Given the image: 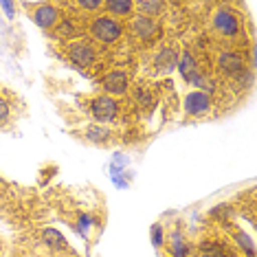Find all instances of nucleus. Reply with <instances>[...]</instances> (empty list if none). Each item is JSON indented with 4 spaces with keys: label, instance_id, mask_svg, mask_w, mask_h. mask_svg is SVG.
Segmentation results:
<instances>
[{
    "label": "nucleus",
    "instance_id": "obj_1",
    "mask_svg": "<svg viewBox=\"0 0 257 257\" xmlns=\"http://www.w3.org/2000/svg\"><path fill=\"white\" fill-rule=\"evenodd\" d=\"M123 33V25H121L116 18H110V16H99L90 22V36L101 44H112L121 38Z\"/></svg>",
    "mask_w": 257,
    "mask_h": 257
},
{
    "label": "nucleus",
    "instance_id": "obj_2",
    "mask_svg": "<svg viewBox=\"0 0 257 257\" xmlns=\"http://www.w3.org/2000/svg\"><path fill=\"white\" fill-rule=\"evenodd\" d=\"M90 112H92V116H95V121H99V125L110 123V121H114L116 114H119V103H116L112 97L101 95V97L92 99Z\"/></svg>",
    "mask_w": 257,
    "mask_h": 257
},
{
    "label": "nucleus",
    "instance_id": "obj_3",
    "mask_svg": "<svg viewBox=\"0 0 257 257\" xmlns=\"http://www.w3.org/2000/svg\"><path fill=\"white\" fill-rule=\"evenodd\" d=\"M213 29L220 33V36H237L239 31V22L237 16L233 14L231 9H218L213 14Z\"/></svg>",
    "mask_w": 257,
    "mask_h": 257
},
{
    "label": "nucleus",
    "instance_id": "obj_4",
    "mask_svg": "<svg viewBox=\"0 0 257 257\" xmlns=\"http://www.w3.org/2000/svg\"><path fill=\"white\" fill-rule=\"evenodd\" d=\"M68 60H71L77 68H88V66L95 64L97 53H95V49H92L90 44L75 42V44L68 46Z\"/></svg>",
    "mask_w": 257,
    "mask_h": 257
},
{
    "label": "nucleus",
    "instance_id": "obj_5",
    "mask_svg": "<svg viewBox=\"0 0 257 257\" xmlns=\"http://www.w3.org/2000/svg\"><path fill=\"white\" fill-rule=\"evenodd\" d=\"M211 110V97L207 92H200V90H191L187 92L185 97V112L189 116H200L204 112Z\"/></svg>",
    "mask_w": 257,
    "mask_h": 257
},
{
    "label": "nucleus",
    "instance_id": "obj_6",
    "mask_svg": "<svg viewBox=\"0 0 257 257\" xmlns=\"http://www.w3.org/2000/svg\"><path fill=\"white\" fill-rule=\"evenodd\" d=\"M33 22H36L40 29H44V31L55 29L57 22H60V11H57L53 5L42 3V5L36 7V11H33Z\"/></svg>",
    "mask_w": 257,
    "mask_h": 257
},
{
    "label": "nucleus",
    "instance_id": "obj_7",
    "mask_svg": "<svg viewBox=\"0 0 257 257\" xmlns=\"http://www.w3.org/2000/svg\"><path fill=\"white\" fill-rule=\"evenodd\" d=\"M101 88L108 92V97L125 95L127 92V75L123 71H112L101 79Z\"/></svg>",
    "mask_w": 257,
    "mask_h": 257
},
{
    "label": "nucleus",
    "instance_id": "obj_8",
    "mask_svg": "<svg viewBox=\"0 0 257 257\" xmlns=\"http://www.w3.org/2000/svg\"><path fill=\"white\" fill-rule=\"evenodd\" d=\"M218 68L226 75H237L244 73V57L235 53V51H224L218 57Z\"/></svg>",
    "mask_w": 257,
    "mask_h": 257
},
{
    "label": "nucleus",
    "instance_id": "obj_9",
    "mask_svg": "<svg viewBox=\"0 0 257 257\" xmlns=\"http://www.w3.org/2000/svg\"><path fill=\"white\" fill-rule=\"evenodd\" d=\"M130 27L134 36H139L141 40H152L156 36V31H159V25L154 22V18H145V16H137Z\"/></svg>",
    "mask_w": 257,
    "mask_h": 257
},
{
    "label": "nucleus",
    "instance_id": "obj_10",
    "mask_svg": "<svg viewBox=\"0 0 257 257\" xmlns=\"http://www.w3.org/2000/svg\"><path fill=\"white\" fill-rule=\"evenodd\" d=\"M189 255V244L180 231H174L169 235V257H187Z\"/></svg>",
    "mask_w": 257,
    "mask_h": 257
},
{
    "label": "nucleus",
    "instance_id": "obj_11",
    "mask_svg": "<svg viewBox=\"0 0 257 257\" xmlns=\"http://www.w3.org/2000/svg\"><path fill=\"white\" fill-rule=\"evenodd\" d=\"M176 68L180 71V75H183V77H185V81H189V77H194L196 73H200V71H198L196 57L191 55L189 51H185V53L178 57V62H176Z\"/></svg>",
    "mask_w": 257,
    "mask_h": 257
},
{
    "label": "nucleus",
    "instance_id": "obj_12",
    "mask_svg": "<svg viewBox=\"0 0 257 257\" xmlns=\"http://www.w3.org/2000/svg\"><path fill=\"white\" fill-rule=\"evenodd\" d=\"M42 242H44L51 250H64V248L68 246L66 237H64L57 229H51V226H49V229H44V231H42Z\"/></svg>",
    "mask_w": 257,
    "mask_h": 257
},
{
    "label": "nucleus",
    "instance_id": "obj_13",
    "mask_svg": "<svg viewBox=\"0 0 257 257\" xmlns=\"http://www.w3.org/2000/svg\"><path fill=\"white\" fill-rule=\"evenodd\" d=\"M156 66H159L161 73H172L176 68V51L172 49H163L159 55H156Z\"/></svg>",
    "mask_w": 257,
    "mask_h": 257
},
{
    "label": "nucleus",
    "instance_id": "obj_14",
    "mask_svg": "<svg viewBox=\"0 0 257 257\" xmlns=\"http://www.w3.org/2000/svg\"><path fill=\"white\" fill-rule=\"evenodd\" d=\"M103 7H106L112 16H130L132 9H134V3L132 0H106Z\"/></svg>",
    "mask_w": 257,
    "mask_h": 257
},
{
    "label": "nucleus",
    "instance_id": "obj_15",
    "mask_svg": "<svg viewBox=\"0 0 257 257\" xmlns=\"http://www.w3.org/2000/svg\"><path fill=\"white\" fill-rule=\"evenodd\" d=\"M233 239H235L237 248L244 250V255L246 257H255V242H253V237L250 235H246L244 231H235L233 233Z\"/></svg>",
    "mask_w": 257,
    "mask_h": 257
},
{
    "label": "nucleus",
    "instance_id": "obj_16",
    "mask_svg": "<svg viewBox=\"0 0 257 257\" xmlns=\"http://www.w3.org/2000/svg\"><path fill=\"white\" fill-rule=\"evenodd\" d=\"M53 31H55V36L62 38V40H68V38L79 36V29L75 27L73 20H62V22H57V27L53 29Z\"/></svg>",
    "mask_w": 257,
    "mask_h": 257
},
{
    "label": "nucleus",
    "instance_id": "obj_17",
    "mask_svg": "<svg viewBox=\"0 0 257 257\" xmlns=\"http://www.w3.org/2000/svg\"><path fill=\"white\" fill-rule=\"evenodd\" d=\"M134 7H139L145 18H150V16H156L163 9V3L161 0H139V3H134Z\"/></svg>",
    "mask_w": 257,
    "mask_h": 257
},
{
    "label": "nucleus",
    "instance_id": "obj_18",
    "mask_svg": "<svg viewBox=\"0 0 257 257\" xmlns=\"http://www.w3.org/2000/svg\"><path fill=\"white\" fill-rule=\"evenodd\" d=\"M187 84H189V86H196L198 90H200V92H207V95H209V92H213V81L209 79V77H204L202 73H196L194 77H189V81H187Z\"/></svg>",
    "mask_w": 257,
    "mask_h": 257
},
{
    "label": "nucleus",
    "instance_id": "obj_19",
    "mask_svg": "<svg viewBox=\"0 0 257 257\" xmlns=\"http://www.w3.org/2000/svg\"><path fill=\"white\" fill-rule=\"evenodd\" d=\"M86 137H88L90 141H95V143H106L110 134H108V130H103L99 123H95V125H90L88 130H86Z\"/></svg>",
    "mask_w": 257,
    "mask_h": 257
},
{
    "label": "nucleus",
    "instance_id": "obj_20",
    "mask_svg": "<svg viewBox=\"0 0 257 257\" xmlns=\"http://www.w3.org/2000/svg\"><path fill=\"white\" fill-rule=\"evenodd\" d=\"M150 239H152V244H154V248H161L163 244H165V233H163V226L159 224V222H156V224H152Z\"/></svg>",
    "mask_w": 257,
    "mask_h": 257
},
{
    "label": "nucleus",
    "instance_id": "obj_21",
    "mask_svg": "<svg viewBox=\"0 0 257 257\" xmlns=\"http://www.w3.org/2000/svg\"><path fill=\"white\" fill-rule=\"evenodd\" d=\"M202 257H229L220 244H202Z\"/></svg>",
    "mask_w": 257,
    "mask_h": 257
},
{
    "label": "nucleus",
    "instance_id": "obj_22",
    "mask_svg": "<svg viewBox=\"0 0 257 257\" xmlns=\"http://www.w3.org/2000/svg\"><path fill=\"white\" fill-rule=\"evenodd\" d=\"M79 7L86 9V11H97V9L103 7V3L101 0H79Z\"/></svg>",
    "mask_w": 257,
    "mask_h": 257
},
{
    "label": "nucleus",
    "instance_id": "obj_23",
    "mask_svg": "<svg viewBox=\"0 0 257 257\" xmlns=\"http://www.w3.org/2000/svg\"><path fill=\"white\" fill-rule=\"evenodd\" d=\"M90 224H92V218H90V215H88V213H81V215H79V226H77L79 233H84V235H86V231L90 229Z\"/></svg>",
    "mask_w": 257,
    "mask_h": 257
},
{
    "label": "nucleus",
    "instance_id": "obj_24",
    "mask_svg": "<svg viewBox=\"0 0 257 257\" xmlns=\"http://www.w3.org/2000/svg\"><path fill=\"white\" fill-rule=\"evenodd\" d=\"M7 119H9V103L0 97V127L7 123Z\"/></svg>",
    "mask_w": 257,
    "mask_h": 257
},
{
    "label": "nucleus",
    "instance_id": "obj_25",
    "mask_svg": "<svg viewBox=\"0 0 257 257\" xmlns=\"http://www.w3.org/2000/svg\"><path fill=\"white\" fill-rule=\"evenodd\" d=\"M137 99L143 103V106H150V103H152V95L145 88H139L137 90Z\"/></svg>",
    "mask_w": 257,
    "mask_h": 257
},
{
    "label": "nucleus",
    "instance_id": "obj_26",
    "mask_svg": "<svg viewBox=\"0 0 257 257\" xmlns=\"http://www.w3.org/2000/svg\"><path fill=\"white\" fill-rule=\"evenodd\" d=\"M0 7H3V11L7 14L9 20H14V16H16V5L14 3H0Z\"/></svg>",
    "mask_w": 257,
    "mask_h": 257
}]
</instances>
